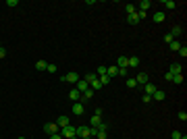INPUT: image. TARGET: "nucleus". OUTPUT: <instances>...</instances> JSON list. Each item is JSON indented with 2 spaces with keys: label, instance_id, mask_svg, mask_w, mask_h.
<instances>
[{
  "label": "nucleus",
  "instance_id": "nucleus-1",
  "mask_svg": "<svg viewBox=\"0 0 187 139\" xmlns=\"http://www.w3.org/2000/svg\"><path fill=\"white\" fill-rule=\"evenodd\" d=\"M58 133H60L62 139H71V137H75V127H73V125H67V127H62Z\"/></svg>",
  "mask_w": 187,
  "mask_h": 139
},
{
  "label": "nucleus",
  "instance_id": "nucleus-2",
  "mask_svg": "<svg viewBox=\"0 0 187 139\" xmlns=\"http://www.w3.org/2000/svg\"><path fill=\"white\" fill-rule=\"evenodd\" d=\"M60 79L65 81V83H77V81L81 79V77H79V73H67V75L60 77Z\"/></svg>",
  "mask_w": 187,
  "mask_h": 139
},
{
  "label": "nucleus",
  "instance_id": "nucleus-3",
  "mask_svg": "<svg viewBox=\"0 0 187 139\" xmlns=\"http://www.w3.org/2000/svg\"><path fill=\"white\" fill-rule=\"evenodd\" d=\"M71 110H73L75 116H81L83 110H85V106H83V102H73V108H71Z\"/></svg>",
  "mask_w": 187,
  "mask_h": 139
},
{
  "label": "nucleus",
  "instance_id": "nucleus-4",
  "mask_svg": "<svg viewBox=\"0 0 187 139\" xmlns=\"http://www.w3.org/2000/svg\"><path fill=\"white\" fill-rule=\"evenodd\" d=\"M75 89L79 91V93H83V91H85V89H90V83H87L85 79H79V81H77V83H75Z\"/></svg>",
  "mask_w": 187,
  "mask_h": 139
},
{
  "label": "nucleus",
  "instance_id": "nucleus-5",
  "mask_svg": "<svg viewBox=\"0 0 187 139\" xmlns=\"http://www.w3.org/2000/svg\"><path fill=\"white\" fill-rule=\"evenodd\" d=\"M44 131L48 133V135H54V133H58V125L56 123H46L44 125Z\"/></svg>",
  "mask_w": 187,
  "mask_h": 139
},
{
  "label": "nucleus",
  "instance_id": "nucleus-6",
  "mask_svg": "<svg viewBox=\"0 0 187 139\" xmlns=\"http://www.w3.org/2000/svg\"><path fill=\"white\" fill-rule=\"evenodd\" d=\"M139 63H141L139 56H129V58H127V67H129V69H137Z\"/></svg>",
  "mask_w": 187,
  "mask_h": 139
},
{
  "label": "nucleus",
  "instance_id": "nucleus-7",
  "mask_svg": "<svg viewBox=\"0 0 187 139\" xmlns=\"http://www.w3.org/2000/svg\"><path fill=\"white\" fill-rule=\"evenodd\" d=\"M135 81H137V85H141V87H144L145 83H150V79H148V73H137Z\"/></svg>",
  "mask_w": 187,
  "mask_h": 139
},
{
  "label": "nucleus",
  "instance_id": "nucleus-8",
  "mask_svg": "<svg viewBox=\"0 0 187 139\" xmlns=\"http://www.w3.org/2000/svg\"><path fill=\"white\" fill-rule=\"evenodd\" d=\"M164 19H166V15L162 13V11H156V13L152 15V21H154V23H162Z\"/></svg>",
  "mask_w": 187,
  "mask_h": 139
},
{
  "label": "nucleus",
  "instance_id": "nucleus-9",
  "mask_svg": "<svg viewBox=\"0 0 187 139\" xmlns=\"http://www.w3.org/2000/svg\"><path fill=\"white\" fill-rule=\"evenodd\" d=\"M164 98H166V93H164L162 89H156V91L152 93V100H154V102H162Z\"/></svg>",
  "mask_w": 187,
  "mask_h": 139
},
{
  "label": "nucleus",
  "instance_id": "nucleus-10",
  "mask_svg": "<svg viewBox=\"0 0 187 139\" xmlns=\"http://www.w3.org/2000/svg\"><path fill=\"white\" fill-rule=\"evenodd\" d=\"M56 125H58V129H62V127H67V125H71V120H69V116H58V118H56Z\"/></svg>",
  "mask_w": 187,
  "mask_h": 139
},
{
  "label": "nucleus",
  "instance_id": "nucleus-11",
  "mask_svg": "<svg viewBox=\"0 0 187 139\" xmlns=\"http://www.w3.org/2000/svg\"><path fill=\"white\" fill-rule=\"evenodd\" d=\"M141 89L145 91V96H152V93H154V91H156V89H158V87H156V85H154V83H145L144 87H141Z\"/></svg>",
  "mask_w": 187,
  "mask_h": 139
},
{
  "label": "nucleus",
  "instance_id": "nucleus-12",
  "mask_svg": "<svg viewBox=\"0 0 187 139\" xmlns=\"http://www.w3.org/2000/svg\"><path fill=\"white\" fill-rule=\"evenodd\" d=\"M69 100L71 102H81V93H79L77 89H71L69 91Z\"/></svg>",
  "mask_w": 187,
  "mask_h": 139
},
{
  "label": "nucleus",
  "instance_id": "nucleus-13",
  "mask_svg": "<svg viewBox=\"0 0 187 139\" xmlns=\"http://www.w3.org/2000/svg\"><path fill=\"white\" fill-rule=\"evenodd\" d=\"M181 71H183V67H181L179 63H173V64H171V69H168V73H173V75H181Z\"/></svg>",
  "mask_w": 187,
  "mask_h": 139
},
{
  "label": "nucleus",
  "instance_id": "nucleus-14",
  "mask_svg": "<svg viewBox=\"0 0 187 139\" xmlns=\"http://www.w3.org/2000/svg\"><path fill=\"white\" fill-rule=\"evenodd\" d=\"M150 7H152V2H150V0H141V2H139L135 8H137V11H144V13H145V11H148Z\"/></svg>",
  "mask_w": 187,
  "mask_h": 139
},
{
  "label": "nucleus",
  "instance_id": "nucleus-15",
  "mask_svg": "<svg viewBox=\"0 0 187 139\" xmlns=\"http://www.w3.org/2000/svg\"><path fill=\"white\" fill-rule=\"evenodd\" d=\"M91 98H94V89L90 87V89H85L81 93V102H87V100H91Z\"/></svg>",
  "mask_w": 187,
  "mask_h": 139
},
{
  "label": "nucleus",
  "instance_id": "nucleus-16",
  "mask_svg": "<svg viewBox=\"0 0 187 139\" xmlns=\"http://www.w3.org/2000/svg\"><path fill=\"white\" fill-rule=\"evenodd\" d=\"M117 67L118 69H129V67H127V56H118L117 58Z\"/></svg>",
  "mask_w": 187,
  "mask_h": 139
},
{
  "label": "nucleus",
  "instance_id": "nucleus-17",
  "mask_svg": "<svg viewBox=\"0 0 187 139\" xmlns=\"http://www.w3.org/2000/svg\"><path fill=\"white\" fill-rule=\"evenodd\" d=\"M100 123H102V118H100V116H91L90 118V127H91V129H98Z\"/></svg>",
  "mask_w": 187,
  "mask_h": 139
},
{
  "label": "nucleus",
  "instance_id": "nucleus-18",
  "mask_svg": "<svg viewBox=\"0 0 187 139\" xmlns=\"http://www.w3.org/2000/svg\"><path fill=\"white\" fill-rule=\"evenodd\" d=\"M106 75L110 77V79H112V77H117L118 75V67H117V64H114V67H108V69H106Z\"/></svg>",
  "mask_w": 187,
  "mask_h": 139
},
{
  "label": "nucleus",
  "instance_id": "nucleus-19",
  "mask_svg": "<svg viewBox=\"0 0 187 139\" xmlns=\"http://www.w3.org/2000/svg\"><path fill=\"white\" fill-rule=\"evenodd\" d=\"M181 33H183V27H181V25H173V29H171V35H173V37H179Z\"/></svg>",
  "mask_w": 187,
  "mask_h": 139
},
{
  "label": "nucleus",
  "instance_id": "nucleus-20",
  "mask_svg": "<svg viewBox=\"0 0 187 139\" xmlns=\"http://www.w3.org/2000/svg\"><path fill=\"white\" fill-rule=\"evenodd\" d=\"M127 23H131V25H137V23H139V17H137V13L127 15Z\"/></svg>",
  "mask_w": 187,
  "mask_h": 139
},
{
  "label": "nucleus",
  "instance_id": "nucleus-21",
  "mask_svg": "<svg viewBox=\"0 0 187 139\" xmlns=\"http://www.w3.org/2000/svg\"><path fill=\"white\" fill-rule=\"evenodd\" d=\"M181 46H183V44H181L179 40H173V42L168 44V48L173 50V52H179V48H181Z\"/></svg>",
  "mask_w": 187,
  "mask_h": 139
},
{
  "label": "nucleus",
  "instance_id": "nucleus-22",
  "mask_svg": "<svg viewBox=\"0 0 187 139\" xmlns=\"http://www.w3.org/2000/svg\"><path fill=\"white\" fill-rule=\"evenodd\" d=\"M46 67H48L46 60H38V63H35V71H46Z\"/></svg>",
  "mask_w": 187,
  "mask_h": 139
},
{
  "label": "nucleus",
  "instance_id": "nucleus-23",
  "mask_svg": "<svg viewBox=\"0 0 187 139\" xmlns=\"http://www.w3.org/2000/svg\"><path fill=\"white\" fill-rule=\"evenodd\" d=\"M83 79H85L87 83H91L94 79H98V77H96V73H85V75H83Z\"/></svg>",
  "mask_w": 187,
  "mask_h": 139
},
{
  "label": "nucleus",
  "instance_id": "nucleus-24",
  "mask_svg": "<svg viewBox=\"0 0 187 139\" xmlns=\"http://www.w3.org/2000/svg\"><path fill=\"white\" fill-rule=\"evenodd\" d=\"M125 11H127V15H133V13H137V8H135V4H125Z\"/></svg>",
  "mask_w": 187,
  "mask_h": 139
},
{
  "label": "nucleus",
  "instance_id": "nucleus-25",
  "mask_svg": "<svg viewBox=\"0 0 187 139\" xmlns=\"http://www.w3.org/2000/svg\"><path fill=\"white\" fill-rule=\"evenodd\" d=\"M106 69H108L106 64H100V67H98V73H96V77H102V75H106Z\"/></svg>",
  "mask_w": 187,
  "mask_h": 139
},
{
  "label": "nucleus",
  "instance_id": "nucleus-26",
  "mask_svg": "<svg viewBox=\"0 0 187 139\" xmlns=\"http://www.w3.org/2000/svg\"><path fill=\"white\" fill-rule=\"evenodd\" d=\"M162 4L166 8H177V2H173V0H162Z\"/></svg>",
  "mask_w": 187,
  "mask_h": 139
},
{
  "label": "nucleus",
  "instance_id": "nucleus-27",
  "mask_svg": "<svg viewBox=\"0 0 187 139\" xmlns=\"http://www.w3.org/2000/svg\"><path fill=\"white\" fill-rule=\"evenodd\" d=\"M127 87H131V89H137L139 85H137V81H135V79H127Z\"/></svg>",
  "mask_w": 187,
  "mask_h": 139
},
{
  "label": "nucleus",
  "instance_id": "nucleus-28",
  "mask_svg": "<svg viewBox=\"0 0 187 139\" xmlns=\"http://www.w3.org/2000/svg\"><path fill=\"white\" fill-rule=\"evenodd\" d=\"M90 87H91V89H100V87H102V83H100V79H94V81L90 83Z\"/></svg>",
  "mask_w": 187,
  "mask_h": 139
},
{
  "label": "nucleus",
  "instance_id": "nucleus-29",
  "mask_svg": "<svg viewBox=\"0 0 187 139\" xmlns=\"http://www.w3.org/2000/svg\"><path fill=\"white\" fill-rule=\"evenodd\" d=\"M173 83H177V85L183 83V73H181V75H173Z\"/></svg>",
  "mask_w": 187,
  "mask_h": 139
},
{
  "label": "nucleus",
  "instance_id": "nucleus-30",
  "mask_svg": "<svg viewBox=\"0 0 187 139\" xmlns=\"http://www.w3.org/2000/svg\"><path fill=\"white\" fill-rule=\"evenodd\" d=\"M98 79H100V83H102V85L110 83V77H108V75H102V77H98Z\"/></svg>",
  "mask_w": 187,
  "mask_h": 139
},
{
  "label": "nucleus",
  "instance_id": "nucleus-31",
  "mask_svg": "<svg viewBox=\"0 0 187 139\" xmlns=\"http://www.w3.org/2000/svg\"><path fill=\"white\" fill-rule=\"evenodd\" d=\"M56 69H58V67H56V64H52V63L46 67V71H48V73H56Z\"/></svg>",
  "mask_w": 187,
  "mask_h": 139
},
{
  "label": "nucleus",
  "instance_id": "nucleus-32",
  "mask_svg": "<svg viewBox=\"0 0 187 139\" xmlns=\"http://www.w3.org/2000/svg\"><path fill=\"white\" fill-rule=\"evenodd\" d=\"M96 137H98V139H106V137H108V133H106V131H98Z\"/></svg>",
  "mask_w": 187,
  "mask_h": 139
},
{
  "label": "nucleus",
  "instance_id": "nucleus-33",
  "mask_svg": "<svg viewBox=\"0 0 187 139\" xmlns=\"http://www.w3.org/2000/svg\"><path fill=\"white\" fill-rule=\"evenodd\" d=\"M98 131H106V133H108V123H100V127H98Z\"/></svg>",
  "mask_w": 187,
  "mask_h": 139
},
{
  "label": "nucleus",
  "instance_id": "nucleus-34",
  "mask_svg": "<svg viewBox=\"0 0 187 139\" xmlns=\"http://www.w3.org/2000/svg\"><path fill=\"white\" fill-rule=\"evenodd\" d=\"M179 56H183V58L187 56V48H185V46H181V48H179Z\"/></svg>",
  "mask_w": 187,
  "mask_h": 139
},
{
  "label": "nucleus",
  "instance_id": "nucleus-35",
  "mask_svg": "<svg viewBox=\"0 0 187 139\" xmlns=\"http://www.w3.org/2000/svg\"><path fill=\"white\" fill-rule=\"evenodd\" d=\"M7 7H19V2L17 0H7Z\"/></svg>",
  "mask_w": 187,
  "mask_h": 139
},
{
  "label": "nucleus",
  "instance_id": "nucleus-36",
  "mask_svg": "<svg viewBox=\"0 0 187 139\" xmlns=\"http://www.w3.org/2000/svg\"><path fill=\"white\" fill-rule=\"evenodd\" d=\"M171 139H181V133L179 131H173V133H171Z\"/></svg>",
  "mask_w": 187,
  "mask_h": 139
},
{
  "label": "nucleus",
  "instance_id": "nucleus-37",
  "mask_svg": "<svg viewBox=\"0 0 187 139\" xmlns=\"http://www.w3.org/2000/svg\"><path fill=\"white\" fill-rule=\"evenodd\" d=\"M173 40H175V37H173V35H171V33H166V35H164V42H168V44H171V42H173Z\"/></svg>",
  "mask_w": 187,
  "mask_h": 139
},
{
  "label": "nucleus",
  "instance_id": "nucleus-38",
  "mask_svg": "<svg viewBox=\"0 0 187 139\" xmlns=\"http://www.w3.org/2000/svg\"><path fill=\"white\" fill-rule=\"evenodd\" d=\"M94 116H100V118H102V108H96V110H94Z\"/></svg>",
  "mask_w": 187,
  "mask_h": 139
},
{
  "label": "nucleus",
  "instance_id": "nucleus-39",
  "mask_svg": "<svg viewBox=\"0 0 187 139\" xmlns=\"http://www.w3.org/2000/svg\"><path fill=\"white\" fill-rule=\"evenodd\" d=\"M179 118H181V120H187V112L181 110V112H179Z\"/></svg>",
  "mask_w": 187,
  "mask_h": 139
},
{
  "label": "nucleus",
  "instance_id": "nucleus-40",
  "mask_svg": "<svg viewBox=\"0 0 187 139\" xmlns=\"http://www.w3.org/2000/svg\"><path fill=\"white\" fill-rule=\"evenodd\" d=\"M164 81H173V73H166V75H164Z\"/></svg>",
  "mask_w": 187,
  "mask_h": 139
},
{
  "label": "nucleus",
  "instance_id": "nucleus-41",
  "mask_svg": "<svg viewBox=\"0 0 187 139\" xmlns=\"http://www.w3.org/2000/svg\"><path fill=\"white\" fill-rule=\"evenodd\" d=\"M152 102V96H144V104H150Z\"/></svg>",
  "mask_w": 187,
  "mask_h": 139
},
{
  "label": "nucleus",
  "instance_id": "nucleus-42",
  "mask_svg": "<svg viewBox=\"0 0 187 139\" xmlns=\"http://www.w3.org/2000/svg\"><path fill=\"white\" fill-rule=\"evenodd\" d=\"M50 139H62V137H60V133H54V135H50Z\"/></svg>",
  "mask_w": 187,
  "mask_h": 139
},
{
  "label": "nucleus",
  "instance_id": "nucleus-43",
  "mask_svg": "<svg viewBox=\"0 0 187 139\" xmlns=\"http://www.w3.org/2000/svg\"><path fill=\"white\" fill-rule=\"evenodd\" d=\"M4 56H7V50H4V48H0V58H4Z\"/></svg>",
  "mask_w": 187,
  "mask_h": 139
},
{
  "label": "nucleus",
  "instance_id": "nucleus-44",
  "mask_svg": "<svg viewBox=\"0 0 187 139\" xmlns=\"http://www.w3.org/2000/svg\"><path fill=\"white\" fill-rule=\"evenodd\" d=\"M181 139H187V135H181Z\"/></svg>",
  "mask_w": 187,
  "mask_h": 139
},
{
  "label": "nucleus",
  "instance_id": "nucleus-45",
  "mask_svg": "<svg viewBox=\"0 0 187 139\" xmlns=\"http://www.w3.org/2000/svg\"><path fill=\"white\" fill-rule=\"evenodd\" d=\"M71 139H79V137H77V135H75V137H71Z\"/></svg>",
  "mask_w": 187,
  "mask_h": 139
},
{
  "label": "nucleus",
  "instance_id": "nucleus-46",
  "mask_svg": "<svg viewBox=\"0 0 187 139\" xmlns=\"http://www.w3.org/2000/svg\"><path fill=\"white\" fill-rule=\"evenodd\" d=\"M83 139H94V137H83Z\"/></svg>",
  "mask_w": 187,
  "mask_h": 139
},
{
  "label": "nucleus",
  "instance_id": "nucleus-47",
  "mask_svg": "<svg viewBox=\"0 0 187 139\" xmlns=\"http://www.w3.org/2000/svg\"><path fill=\"white\" fill-rule=\"evenodd\" d=\"M17 139H25V137H17Z\"/></svg>",
  "mask_w": 187,
  "mask_h": 139
},
{
  "label": "nucleus",
  "instance_id": "nucleus-48",
  "mask_svg": "<svg viewBox=\"0 0 187 139\" xmlns=\"http://www.w3.org/2000/svg\"><path fill=\"white\" fill-rule=\"evenodd\" d=\"M0 48H2V44H0Z\"/></svg>",
  "mask_w": 187,
  "mask_h": 139
},
{
  "label": "nucleus",
  "instance_id": "nucleus-49",
  "mask_svg": "<svg viewBox=\"0 0 187 139\" xmlns=\"http://www.w3.org/2000/svg\"><path fill=\"white\" fill-rule=\"evenodd\" d=\"M125 139H127V137H125Z\"/></svg>",
  "mask_w": 187,
  "mask_h": 139
}]
</instances>
